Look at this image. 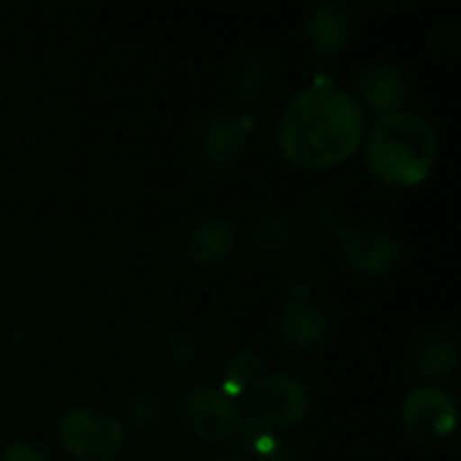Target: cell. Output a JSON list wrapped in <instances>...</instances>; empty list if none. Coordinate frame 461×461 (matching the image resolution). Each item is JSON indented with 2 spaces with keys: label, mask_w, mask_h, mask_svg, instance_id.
<instances>
[{
  "label": "cell",
  "mask_w": 461,
  "mask_h": 461,
  "mask_svg": "<svg viewBox=\"0 0 461 461\" xmlns=\"http://www.w3.org/2000/svg\"><path fill=\"white\" fill-rule=\"evenodd\" d=\"M197 357V340L186 330H165L154 335L143 348V365L151 373H178L192 365Z\"/></svg>",
  "instance_id": "obj_14"
},
{
  "label": "cell",
  "mask_w": 461,
  "mask_h": 461,
  "mask_svg": "<svg viewBox=\"0 0 461 461\" xmlns=\"http://www.w3.org/2000/svg\"><path fill=\"white\" fill-rule=\"evenodd\" d=\"M294 238V224L284 211H265L249 227V243L259 254H278Z\"/></svg>",
  "instance_id": "obj_16"
},
{
  "label": "cell",
  "mask_w": 461,
  "mask_h": 461,
  "mask_svg": "<svg viewBox=\"0 0 461 461\" xmlns=\"http://www.w3.org/2000/svg\"><path fill=\"white\" fill-rule=\"evenodd\" d=\"M176 419L203 443L235 440L246 424L238 400L216 384H189L176 400Z\"/></svg>",
  "instance_id": "obj_5"
},
{
  "label": "cell",
  "mask_w": 461,
  "mask_h": 461,
  "mask_svg": "<svg viewBox=\"0 0 461 461\" xmlns=\"http://www.w3.org/2000/svg\"><path fill=\"white\" fill-rule=\"evenodd\" d=\"M211 461H249L238 448H230V451H221V454H216Z\"/></svg>",
  "instance_id": "obj_23"
},
{
  "label": "cell",
  "mask_w": 461,
  "mask_h": 461,
  "mask_svg": "<svg viewBox=\"0 0 461 461\" xmlns=\"http://www.w3.org/2000/svg\"><path fill=\"white\" fill-rule=\"evenodd\" d=\"M413 370L429 381H443L459 367V348L454 338L443 330H421L411 346Z\"/></svg>",
  "instance_id": "obj_13"
},
{
  "label": "cell",
  "mask_w": 461,
  "mask_h": 461,
  "mask_svg": "<svg viewBox=\"0 0 461 461\" xmlns=\"http://www.w3.org/2000/svg\"><path fill=\"white\" fill-rule=\"evenodd\" d=\"M365 111L351 89L335 78H316L284 105L276 140L281 154L303 170H324L348 159L365 138Z\"/></svg>",
  "instance_id": "obj_1"
},
{
  "label": "cell",
  "mask_w": 461,
  "mask_h": 461,
  "mask_svg": "<svg viewBox=\"0 0 461 461\" xmlns=\"http://www.w3.org/2000/svg\"><path fill=\"white\" fill-rule=\"evenodd\" d=\"M265 375V359L257 348L251 346H243V348H235L227 359H224V367H221V389L227 394H240V392H249L259 378Z\"/></svg>",
  "instance_id": "obj_17"
},
{
  "label": "cell",
  "mask_w": 461,
  "mask_h": 461,
  "mask_svg": "<svg viewBox=\"0 0 461 461\" xmlns=\"http://www.w3.org/2000/svg\"><path fill=\"white\" fill-rule=\"evenodd\" d=\"M305 221H308V227L316 235H324V238H330V235L340 238L343 235V216H340V211L332 203H324V200L313 203L305 211Z\"/></svg>",
  "instance_id": "obj_20"
},
{
  "label": "cell",
  "mask_w": 461,
  "mask_h": 461,
  "mask_svg": "<svg viewBox=\"0 0 461 461\" xmlns=\"http://www.w3.org/2000/svg\"><path fill=\"white\" fill-rule=\"evenodd\" d=\"M57 443L70 459L111 461L127 443V427L103 408L73 405L57 421Z\"/></svg>",
  "instance_id": "obj_4"
},
{
  "label": "cell",
  "mask_w": 461,
  "mask_h": 461,
  "mask_svg": "<svg viewBox=\"0 0 461 461\" xmlns=\"http://www.w3.org/2000/svg\"><path fill=\"white\" fill-rule=\"evenodd\" d=\"M357 32V11L346 0H321L303 19V38L319 54H338Z\"/></svg>",
  "instance_id": "obj_12"
},
{
  "label": "cell",
  "mask_w": 461,
  "mask_h": 461,
  "mask_svg": "<svg viewBox=\"0 0 461 461\" xmlns=\"http://www.w3.org/2000/svg\"><path fill=\"white\" fill-rule=\"evenodd\" d=\"M311 386L292 373H265L246 392V424L281 435L300 427L311 416Z\"/></svg>",
  "instance_id": "obj_3"
},
{
  "label": "cell",
  "mask_w": 461,
  "mask_h": 461,
  "mask_svg": "<svg viewBox=\"0 0 461 461\" xmlns=\"http://www.w3.org/2000/svg\"><path fill=\"white\" fill-rule=\"evenodd\" d=\"M124 427L135 432H149L159 419H162V394L154 384H140L132 389L124 405Z\"/></svg>",
  "instance_id": "obj_19"
},
{
  "label": "cell",
  "mask_w": 461,
  "mask_h": 461,
  "mask_svg": "<svg viewBox=\"0 0 461 461\" xmlns=\"http://www.w3.org/2000/svg\"><path fill=\"white\" fill-rule=\"evenodd\" d=\"M238 440V451L249 461H294V448L281 435L262 432L251 424H243Z\"/></svg>",
  "instance_id": "obj_18"
},
{
  "label": "cell",
  "mask_w": 461,
  "mask_h": 461,
  "mask_svg": "<svg viewBox=\"0 0 461 461\" xmlns=\"http://www.w3.org/2000/svg\"><path fill=\"white\" fill-rule=\"evenodd\" d=\"M0 461H54L51 451L38 440L27 438H8L0 446Z\"/></svg>",
  "instance_id": "obj_21"
},
{
  "label": "cell",
  "mask_w": 461,
  "mask_h": 461,
  "mask_svg": "<svg viewBox=\"0 0 461 461\" xmlns=\"http://www.w3.org/2000/svg\"><path fill=\"white\" fill-rule=\"evenodd\" d=\"M338 249H340L343 265L362 278L389 276L402 262L400 238L384 227H373V224L343 230V235L338 238Z\"/></svg>",
  "instance_id": "obj_6"
},
{
  "label": "cell",
  "mask_w": 461,
  "mask_h": 461,
  "mask_svg": "<svg viewBox=\"0 0 461 461\" xmlns=\"http://www.w3.org/2000/svg\"><path fill=\"white\" fill-rule=\"evenodd\" d=\"M351 95L362 105V111H370L378 119L405 108L411 81L405 70L394 62H370L357 73Z\"/></svg>",
  "instance_id": "obj_10"
},
{
  "label": "cell",
  "mask_w": 461,
  "mask_h": 461,
  "mask_svg": "<svg viewBox=\"0 0 461 461\" xmlns=\"http://www.w3.org/2000/svg\"><path fill=\"white\" fill-rule=\"evenodd\" d=\"M432 43L440 54H448V57H456L461 49V27L459 22L454 19H446L440 22L435 30H432Z\"/></svg>",
  "instance_id": "obj_22"
},
{
  "label": "cell",
  "mask_w": 461,
  "mask_h": 461,
  "mask_svg": "<svg viewBox=\"0 0 461 461\" xmlns=\"http://www.w3.org/2000/svg\"><path fill=\"white\" fill-rule=\"evenodd\" d=\"M238 246H240V232L235 221H230L227 216L194 219L181 238L184 257L197 267H216L230 262Z\"/></svg>",
  "instance_id": "obj_11"
},
{
  "label": "cell",
  "mask_w": 461,
  "mask_h": 461,
  "mask_svg": "<svg viewBox=\"0 0 461 461\" xmlns=\"http://www.w3.org/2000/svg\"><path fill=\"white\" fill-rule=\"evenodd\" d=\"M402 427L405 432L424 446L440 443L456 432L459 408L456 400L440 386H421L413 389L402 402Z\"/></svg>",
  "instance_id": "obj_7"
},
{
  "label": "cell",
  "mask_w": 461,
  "mask_h": 461,
  "mask_svg": "<svg viewBox=\"0 0 461 461\" xmlns=\"http://www.w3.org/2000/svg\"><path fill=\"white\" fill-rule=\"evenodd\" d=\"M365 157L375 178L392 186H419L440 157V132L419 111L400 108L365 130Z\"/></svg>",
  "instance_id": "obj_2"
},
{
  "label": "cell",
  "mask_w": 461,
  "mask_h": 461,
  "mask_svg": "<svg viewBox=\"0 0 461 461\" xmlns=\"http://www.w3.org/2000/svg\"><path fill=\"white\" fill-rule=\"evenodd\" d=\"M273 89V65L265 57H243L232 70V95L243 105H257Z\"/></svg>",
  "instance_id": "obj_15"
},
{
  "label": "cell",
  "mask_w": 461,
  "mask_h": 461,
  "mask_svg": "<svg viewBox=\"0 0 461 461\" xmlns=\"http://www.w3.org/2000/svg\"><path fill=\"white\" fill-rule=\"evenodd\" d=\"M249 149V127L232 111L208 113L194 130V151L211 170H232Z\"/></svg>",
  "instance_id": "obj_8"
},
{
  "label": "cell",
  "mask_w": 461,
  "mask_h": 461,
  "mask_svg": "<svg viewBox=\"0 0 461 461\" xmlns=\"http://www.w3.org/2000/svg\"><path fill=\"white\" fill-rule=\"evenodd\" d=\"M330 330L327 308L305 289H294L276 316V332L284 346L294 351H313L324 343Z\"/></svg>",
  "instance_id": "obj_9"
}]
</instances>
